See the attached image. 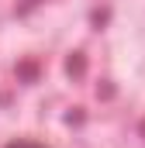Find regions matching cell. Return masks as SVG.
Listing matches in <instances>:
<instances>
[{"label":"cell","instance_id":"6da1fadb","mask_svg":"<svg viewBox=\"0 0 145 148\" xmlns=\"http://www.w3.org/2000/svg\"><path fill=\"white\" fill-rule=\"evenodd\" d=\"M3 148H48V145H41V141H31V138H17V141H10V145H3Z\"/></svg>","mask_w":145,"mask_h":148}]
</instances>
